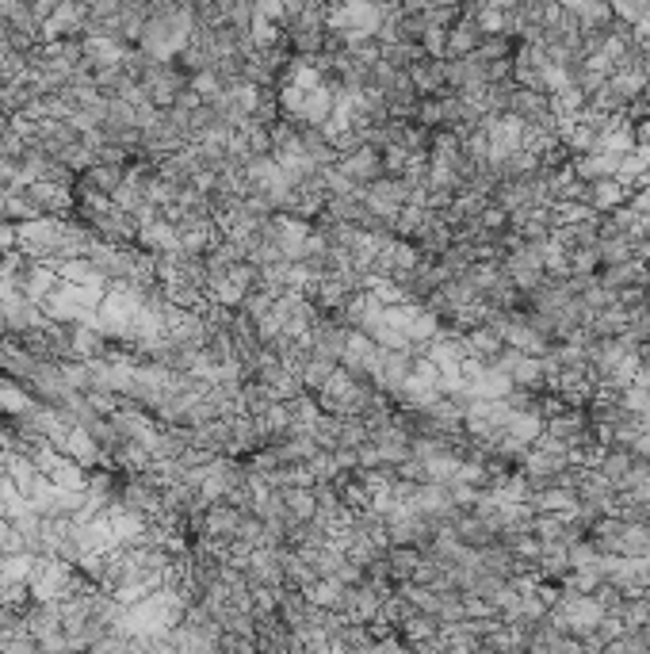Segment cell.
<instances>
[{"label": "cell", "instance_id": "obj_1", "mask_svg": "<svg viewBox=\"0 0 650 654\" xmlns=\"http://www.w3.org/2000/svg\"><path fill=\"white\" fill-rule=\"evenodd\" d=\"M478 43H482V27H478L475 16L459 12V20L448 27V58H467L475 54Z\"/></svg>", "mask_w": 650, "mask_h": 654}]
</instances>
